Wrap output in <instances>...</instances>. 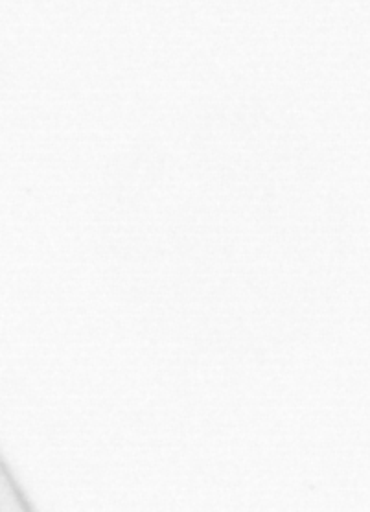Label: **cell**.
Returning a JSON list of instances; mask_svg holds the SVG:
<instances>
[{
  "instance_id": "1",
  "label": "cell",
  "mask_w": 370,
  "mask_h": 512,
  "mask_svg": "<svg viewBox=\"0 0 370 512\" xmlns=\"http://www.w3.org/2000/svg\"><path fill=\"white\" fill-rule=\"evenodd\" d=\"M0 512H34L0 457Z\"/></svg>"
}]
</instances>
